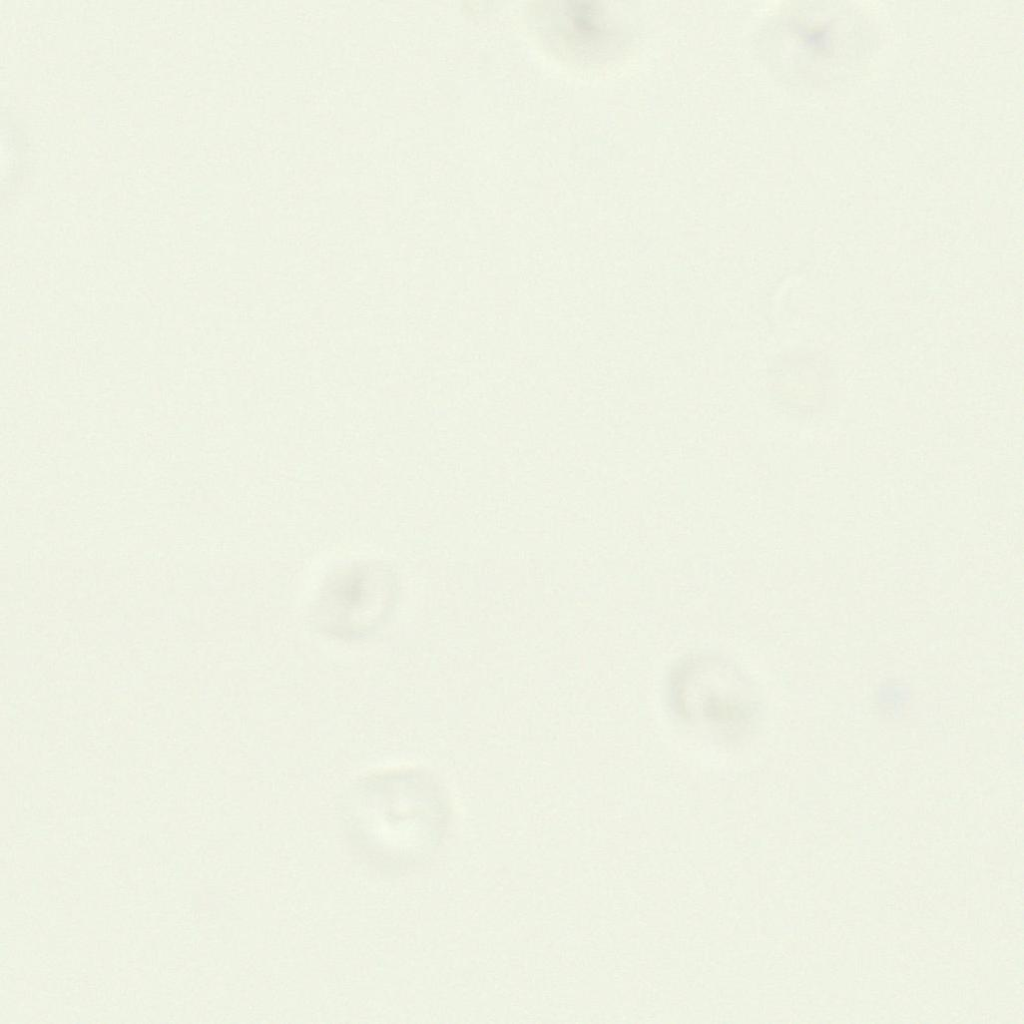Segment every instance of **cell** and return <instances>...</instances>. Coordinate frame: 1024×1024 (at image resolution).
<instances>
[{"instance_id":"obj_4","label":"cell","mask_w":1024,"mask_h":1024,"mask_svg":"<svg viewBox=\"0 0 1024 1024\" xmlns=\"http://www.w3.org/2000/svg\"><path fill=\"white\" fill-rule=\"evenodd\" d=\"M555 11L562 16L554 15L557 22L553 26L559 27L555 33L567 47L570 43L576 45L575 49L579 48L580 43L586 45L589 42L593 45L594 41L603 40L607 34L601 19L602 12L598 8H556Z\"/></svg>"},{"instance_id":"obj_3","label":"cell","mask_w":1024,"mask_h":1024,"mask_svg":"<svg viewBox=\"0 0 1024 1024\" xmlns=\"http://www.w3.org/2000/svg\"><path fill=\"white\" fill-rule=\"evenodd\" d=\"M392 571L379 562L354 564L334 574L315 606L320 628L333 637L356 640L376 631L396 600Z\"/></svg>"},{"instance_id":"obj_2","label":"cell","mask_w":1024,"mask_h":1024,"mask_svg":"<svg viewBox=\"0 0 1024 1024\" xmlns=\"http://www.w3.org/2000/svg\"><path fill=\"white\" fill-rule=\"evenodd\" d=\"M668 701L683 722L724 743L750 734L760 713L752 683L730 659L694 653L671 669Z\"/></svg>"},{"instance_id":"obj_1","label":"cell","mask_w":1024,"mask_h":1024,"mask_svg":"<svg viewBox=\"0 0 1024 1024\" xmlns=\"http://www.w3.org/2000/svg\"><path fill=\"white\" fill-rule=\"evenodd\" d=\"M439 788L412 769H387L357 780L340 803L351 846L376 869L396 873L424 863L448 819Z\"/></svg>"}]
</instances>
